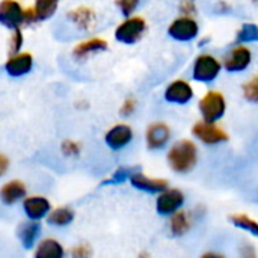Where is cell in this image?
Instances as JSON below:
<instances>
[{"mask_svg": "<svg viewBox=\"0 0 258 258\" xmlns=\"http://www.w3.org/2000/svg\"><path fill=\"white\" fill-rule=\"evenodd\" d=\"M60 151H62V154L67 156V157H74V156H79V154H80L82 147H80V144H77L76 141L67 139V141L62 142Z\"/></svg>", "mask_w": 258, "mask_h": 258, "instance_id": "cell-29", "label": "cell"}, {"mask_svg": "<svg viewBox=\"0 0 258 258\" xmlns=\"http://www.w3.org/2000/svg\"><path fill=\"white\" fill-rule=\"evenodd\" d=\"M9 169V159L0 153V177H3Z\"/></svg>", "mask_w": 258, "mask_h": 258, "instance_id": "cell-34", "label": "cell"}, {"mask_svg": "<svg viewBox=\"0 0 258 258\" xmlns=\"http://www.w3.org/2000/svg\"><path fill=\"white\" fill-rule=\"evenodd\" d=\"M36 258H62L65 255L63 246L54 239H44L36 245L33 252Z\"/></svg>", "mask_w": 258, "mask_h": 258, "instance_id": "cell-19", "label": "cell"}, {"mask_svg": "<svg viewBox=\"0 0 258 258\" xmlns=\"http://www.w3.org/2000/svg\"><path fill=\"white\" fill-rule=\"evenodd\" d=\"M74 221V212L70 207H57L47 216V222L53 227H67Z\"/></svg>", "mask_w": 258, "mask_h": 258, "instance_id": "cell-22", "label": "cell"}, {"mask_svg": "<svg viewBox=\"0 0 258 258\" xmlns=\"http://www.w3.org/2000/svg\"><path fill=\"white\" fill-rule=\"evenodd\" d=\"M171 139V128L165 122H153L145 133V142L150 150L163 148Z\"/></svg>", "mask_w": 258, "mask_h": 258, "instance_id": "cell-15", "label": "cell"}, {"mask_svg": "<svg viewBox=\"0 0 258 258\" xmlns=\"http://www.w3.org/2000/svg\"><path fill=\"white\" fill-rule=\"evenodd\" d=\"M132 139H133V130L125 124L113 125L104 136L106 145L113 151L122 150L124 147H127L132 142Z\"/></svg>", "mask_w": 258, "mask_h": 258, "instance_id": "cell-14", "label": "cell"}, {"mask_svg": "<svg viewBox=\"0 0 258 258\" xmlns=\"http://www.w3.org/2000/svg\"><path fill=\"white\" fill-rule=\"evenodd\" d=\"M230 221L234 227L240 228V230H245L254 236L258 237V222L255 219H252L251 216L248 215H233L230 216Z\"/></svg>", "mask_w": 258, "mask_h": 258, "instance_id": "cell-24", "label": "cell"}, {"mask_svg": "<svg viewBox=\"0 0 258 258\" xmlns=\"http://www.w3.org/2000/svg\"><path fill=\"white\" fill-rule=\"evenodd\" d=\"M190 228V218L189 213H186L184 210H177L175 213L171 215L169 219V230L171 234L175 237H181L184 236Z\"/></svg>", "mask_w": 258, "mask_h": 258, "instance_id": "cell-21", "label": "cell"}, {"mask_svg": "<svg viewBox=\"0 0 258 258\" xmlns=\"http://www.w3.org/2000/svg\"><path fill=\"white\" fill-rule=\"evenodd\" d=\"M23 44H24V35L21 32V27L14 29L12 35L9 38V54H15L18 51H21Z\"/></svg>", "mask_w": 258, "mask_h": 258, "instance_id": "cell-27", "label": "cell"}, {"mask_svg": "<svg viewBox=\"0 0 258 258\" xmlns=\"http://www.w3.org/2000/svg\"><path fill=\"white\" fill-rule=\"evenodd\" d=\"M252 60V53L245 44H239L237 47L231 48L225 59H224V68L230 73H240L245 71Z\"/></svg>", "mask_w": 258, "mask_h": 258, "instance_id": "cell-9", "label": "cell"}, {"mask_svg": "<svg viewBox=\"0 0 258 258\" xmlns=\"http://www.w3.org/2000/svg\"><path fill=\"white\" fill-rule=\"evenodd\" d=\"M33 68V57L27 51H18L9 54V59L5 62V71L11 77H23L29 74Z\"/></svg>", "mask_w": 258, "mask_h": 258, "instance_id": "cell-10", "label": "cell"}, {"mask_svg": "<svg viewBox=\"0 0 258 258\" xmlns=\"http://www.w3.org/2000/svg\"><path fill=\"white\" fill-rule=\"evenodd\" d=\"M163 97L172 104H187L194 98V88L186 80H174L166 86Z\"/></svg>", "mask_w": 258, "mask_h": 258, "instance_id": "cell-11", "label": "cell"}, {"mask_svg": "<svg viewBox=\"0 0 258 258\" xmlns=\"http://www.w3.org/2000/svg\"><path fill=\"white\" fill-rule=\"evenodd\" d=\"M258 41V26L254 23H246L243 24L237 35H236V42L237 44H248V42H257Z\"/></svg>", "mask_w": 258, "mask_h": 258, "instance_id": "cell-25", "label": "cell"}, {"mask_svg": "<svg viewBox=\"0 0 258 258\" xmlns=\"http://www.w3.org/2000/svg\"><path fill=\"white\" fill-rule=\"evenodd\" d=\"M147 23L142 17H127L118 27L115 29V39L121 44H136L145 33Z\"/></svg>", "mask_w": 258, "mask_h": 258, "instance_id": "cell-2", "label": "cell"}, {"mask_svg": "<svg viewBox=\"0 0 258 258\" xmlns=\"http://www.w3.org/2000/svg\"><path fill=\"white\" fill-rule=\"evenodd\" d=\"M133 174V171L130 169V168H119V169H116L113 174H112V177L110 178H107L104 183L106 184H118V183H124L125 180H128L130 178V175Z\"/></svg>", "mask_w": 258, "mask_h": 258, "instance_id": "cell-28", "label": "cell"}, {"mask_svg": "<svg viewBox=\"0 0 258 258\" xmlns=\"http://www.w3.org/2000/svg\"><path fill=\"white\" fill-rule=\"evenodd\" d=\"M139 2L141 0H116V5L124 17H130L139 6Z\"/></svg>", "mask_w": 258, "mask_h": 258, "instance_id": "cell-30", "label": "cell"}, {"mask_svg": "<svg viewBox=\"0 0 258 258\" xmlns=\"http://www.w3.org/2000/svg\"><path fill=\"white\" fill-rule=\"evenodd\" d=\"M136 106H138V103H136L135 98H127V100L122 103V106H121V109H119V113H121L122 116H130L132 113H135Z\"/></svg>", "mask_w": 258, "mask_h": 258, "instance_id": "cell-32", "label": "cell"}, {"mask_svg": "<svg viewBox=\"0 0 258 258\" xmlns=\"http://www.w3.org/2000/svg\"><path fill=\"white\" fill-rule=\"evenodd\" d=\"M68 18L70 21H73L79 29H83V30H89L94 24H95V20H97V15L95 12L88 8V6H79L73 11L68 12Z\"/></svg>", "mask_w": 258, "mask_h": 258, "instance_id": "cell-18", "label": "cell"}, {"mask_svg": "<svg viewBox=\"0 0 258 258\" xmlns=\"http://www.w3.org/2000/svg\"><path fill=\"white\" fill-rule=\"evenodd\" d=\"M254 2H258V0H254Z\"/></svg>", "mask_w": 258, "mask_h": 258, "instance_id": "cell-35", "label": "cell"}, {"mask_svg": "<svg viewBox=\"0 0 258 258\" xmlns=\"http://www.w3.org/2000/svg\"><path fill=\"white\" fill-rule=\"evenodd\" d=\"M192 135L206 145H218L228 141V135L225 130L218 127L216 122H210L206 119H201L194 124Z\"/></svg>", "mask_w": 258, "mask_h": 258, "instance_id": "cell-5", "label": "cell"}, {"mask_svg": "<svg viewBox=\"0 0 258 258\" xmlns=\"http://www.w3.org/2000/svg\"><path fill=\"white\" fill-rule=\"evenodd\" d=\"M24 198H26V184L20 180H11L5 183L0 189V200L8 206H12Z\"/></svg>", "mask_w": 258, "mask_h": 258, "instance_id": "cell-17", "label": "cell"}, {"mask_svg": "<svg viewBox=\"0 0 258 258\" xmlns=\"http://www.w3.org/2000/svg\"><path fill=\"white\" fill-rule=\"evenodd\" d=\"M180 11L184 17H194L197 14V6L195 0H181L180 3Z\"/></svg>", "mask_w": 258, "mask_h": 258, "instance_id": "cell-31", "label": "cell"}, {"mask_svg": "<svg viewBox=\"0 0 258 258\" xmlns=\"http://www.w3.org/2000/svg\"><path fill=\"white\" fill-rule=\"evenodd\" d=\"M200 33V26L195 21L194 17H184L181 15L180 18L174 20L169 27H168V35L180 42H189L194 41Z\"/></svg>", "mask_w": 258, "mask_h": 258, "instance_id": "cell-6", "label": "cell"}, {"mask_svg": "<svg viewBox=\"0 0 258 258\" xmlns=\"http://www.w3.org/2000/svg\"><path fill=\"white\" fill-rule=\"evenodd\" d=\"M243 97L251 101V103H258V76H254L252 79H249L243 86Z\"/></svg>", "mask_w": 258, "mask_h": 258, "instance_id": "cell-26", "label": "cell"}, {"mask_svg": "<svg viewBox=\"0 0 258 258\" xmlns=\"http://www.w3.org/2000/svg\"><path fill=\"white\" fill-rule=\"evenodd\" d=\"M107 48H109V44H107L106 39H103V38H89V39H86L83 42H79L74 47L73 56L76 59H86L88 56L106 51Z\"/></svg>", "mask_w": 258, "mask_h": 258, "instance_id": "cell-16", "label": "cell"}, {"mask_svg": "<svg viewBox=\"0 0 258 258\" xmlns=\"http://www.w3.org/2000/svg\"><path fill=\"white\" fill-rule=\"evenodd\" d=\"M92 254L91 248L88 245H76L73 249H71V255L76 258H86Z\"/></svg>", "mask_w": 258, "mask_h": 258, "instance_id": "cell-33", "label": "cell"}, {"mask_svg": "<svg viewBox=\"0 0 258 258\" xmlns=\"http://www.w3.org/2000/svg\"><path fill=\"white\" fill-rule=\"evenodd\" d=\"M39 233H41V227H39L38 221H30L20 227L18 239L26 249H30L32 246H35V242L38 240Z\"/></svg>", "mask_w": 258, "mask_h": 258, "instance_id": "cell-20", "label": "cell"}, {"mask_svg": "<svg viewBox=\"0 0 258 258\" xmlns=\"http://www.w3.org/2000/svg\"><path fill=\"white\" fill-rule=\"evenodd\" d=\"M166 160L172 171H175L178 174H186V172L192 171L198 162L197 145L189 139L178 141L169 148Z\"/></svg>", "mask_w": 258, "mask_h": 258, "instance_id": "cell-1", "label": "cell"}, {"mask_svg": "<svg viewBox=\"0 0 258 258\" xmlns=\"http://www.w3.org/2000/svg\"><path fill=\"white\" fill-rule=\"evenodd\" d=\"M57 3L59 0H35L33 11L38 17V21L50 20L57 9Z\"/></svg>", "mask_w": 258, "mask_h": 258, "instance_id": "cell-23", "label": "cell"}, {"mask_svg": "<svg viewBox=\"0 0 258 258\" xmlns=\"http://www.w3.org/2000/svg\"><path fill=\"white\" fill-rule=\"evenodd\" d=\"M184 204V194L178 189H165L156 200V210L162 216H171Z\"/></svg>", "mask_w": 258, "mask_h": 258, "instance_id": "cell-8", "label": "cell"}, {"mask_svg": "<svg viewBox=\"0 0 258 258\" xmlns=\"http://www.w3.org/2000/svg\"><path fill=\"white\" fill-rule=\"evenodd\" d=\"M23 210L29 221H41L51 212V204L44 197H27L23 200Z\"/></svg>", "mask_w": 258, "mask_h": 258, "instance_id": "cell-13", "label": "cell"}, {"mask_svg": "<svg viewBox=\"0 0 258 258\" xmlns=\"http://www.w3.org/2000/svg\"><path fill=\"white\" fill-rule=\"evenodd\" d=\"M128 180L135 189L147 192V194H160L169 186L168 180L165 178H150L144 172H138V171H133Z\"/></svg>", "mask_w": 258, "mask_h": 258, "instance_id": "cell-12", "label": "cell"}, {"mask_svg": "<svg viewBox=\"0 0 258 258\" xmlns=\"http://www.w3.org/2000/svg\"><path fill=\"white\" fill-rule=\"evenodd\" d=\"M227 110L225 97L218 91H209L200 100V112L203 119L210 122H218Z\"/></svg>", "mask_w": 258, "mask_h": 258, "instance_id": "cell-3", "label": "cell"}, {"mask_svg": "<svg viewBox=\"0 0 258 258\" xmlns=\"http://www.w3.org/2000/svg\"><path fill=\"white\" fill-rule=\"evenodd\" d=\"M222 70V63L212 54H201L195 59L192 68V77L197 82H213Z\"/></svg>", "mask_w": 258, "mask_h": 258, "instance_id": "cell-4", "label": "cell"}, {"mask_svg": "<svg viewBox=\"0 0 258 258\" xmlns=\"http://www.w3.org/2000/svg\"><path fill=\"white\" fill-rule=\"evenodd\" d=\"M0 24L11 30L24 24V9L17 0L0 2Z\"/></svg>", "mask_w": 258, "mask_h": 258, "instance_id": "cell-7", "label": "cell"}]
</instances>
